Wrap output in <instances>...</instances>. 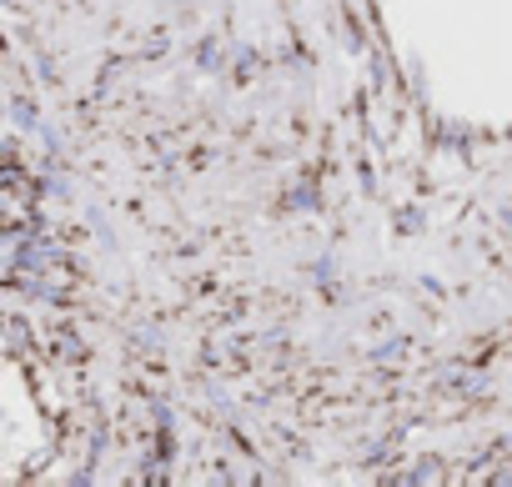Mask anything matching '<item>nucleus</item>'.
<instances>
[]
</instances>
